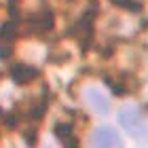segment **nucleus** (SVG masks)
I'll use <instances>...</instances> for the list:
<instances>
[{"instance_id":"nucleus-1","label":"nucleus","mask_w":148,"mask_h":148,"mask_svg":"<svg viewBox=\"0 0 148 148\" xmlns=\"http://www.w3.org/2000/svg\"><path fill=\"white\" fill-rule=\"evenodd\" d=\"M17 36V23L15 21H6L0 25V59L6 62L13 53V40Z\"/></svg>"},{"instance_id":"nucleus-2","label":"nucleus","mask_w":148,"mask_h":148,"mask_svg":"<svg viewBox=\"0 0 148 148\" xmlns=\"http://www.w3.org/2000/svg\"><path fill=\"white\" fill-rule=\"evenodd\" d=\"M119 123L125 127L127 131H131L133 136H138L140 131V125H142V114L136 106H125V108H121L119 112Z\"/></svg>"},{"instance_id":"nucleus-3","label":"nucleus","mask_w":148,"mask_h":148,"mask_svg":"<svg viewBox=\"0 0 148 148\" xmlns=\"http://www.w3.org/2000/svg\"><path fill=\"white\" fill-rule=\"evenodd\" d=\"M91 144L97 148H119L121 146V138L119 133L110 129V127H99V129L91 136Z\"/></svg>"},{"instance_id":"nucleus-4","label":"nucleus","mask_w":148,"mask_h":148,"mask_svg":"<svg viewBox=\"0 0 148 148\" xmlns=\"http://www.w3.org/2000/svg\"><path fill=\"white\" fill-rule=\"evenodd\" d=\"M38 70L30 64H13L11 66V80L17 85H28L32 80L38 78Z\"/></svg>"},{"instance_id":"nucleus-5","label":"nucleus","mask_w":148,"mask_h":148,"mask_svg":"<svg viewBox=\"0 0 148 148\" xmlns=\"http://www.w3.org/2000/svg\"><path fill=\"white\" fill-rule=\"evenodd\" d=\"M25 25L34 32H49V30H53V13L47 11V9L38 11L25 19Z\"/></svg>"},{"instance_id":"nucleus-6","label":"nucleus","mask_w":148,"mask_h":148,"mask_svg":"<svg viewBox=\"0 0 148 148\" xmlns=\"http://www.w3.org/2000/svg\"><path fill=\"white\" fill-rule=\"evenodd\" d=\"M85 99H87V104L91 106V110H95L97 114H106L110 110L108 97H106L99 89H95V87H89V89L85 91Z\"/></svg>"},{"instance_id":"nucleus-7","label":"nucleus","mask_w":148,"mask_h":148,"mask_svg":"<svg viewBox=\"0 0 148 148\" xmlns=\"http://www.w3.org/2000/svg\"><path fill=\"white\" fill-rule=\"evenodd\" d=\"M45 110H47V97L42 99V104H36L34 108H30V112H28V116L32 119V121H40L45 116Z\"/></svg>"},{"instance_id":"nucleus-8","label":"nucleus","mask_w":148,"mask_h":148,"mask_svg":"<svg viewBox=\"0 0 148 148\" xmlns=\"http://www.w3.org/2000/svg\"><path fill=\"white\" fill-rule=\"evenodd\" d=\"M70 133H72V125H70V123H57V125H55V136L62 140V142L68 140Z\"/></svg>"},{"instance_id":"nucleus-9","label":"nucleus","mask_w":148,"mask_h":148,"mask_svg":"<svg viewBox=\"0 0 148 148\" xmlns=\"http://www.w3.org/2000/svg\"><path fill=\"white\" fill-rule=\"evenodd\" d=\"M9 2H11V4H13V2H15V0H9Z\"/></svg>"}]
</instances>
